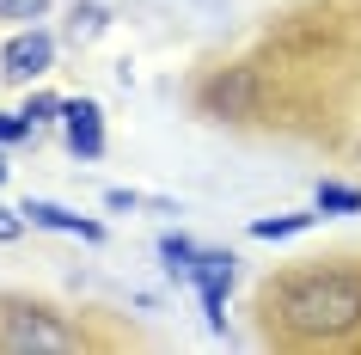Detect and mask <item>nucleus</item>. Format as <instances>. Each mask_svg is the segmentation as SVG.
<instances>
[{
	"label": "nucleus",
	"mask_w": 361,
	"mask_h": 355,
	"mask_svg": "<svg viewBox=\"0 0 361 355\" xmlns=\"http://www.w3.org/2000/svg\"><path fill=\"white\" fill-rule=\"evenodd\" d=\"M257 325H264L269 343H288V349L349 343L361 331V270L306 263V270L269 276L257 288Z\"/></svg>",
	"instance_id": "1"
},
{
	"label": "nucleus",
	"mask_w": 361,
	"mask_h": 355,
	"mask_svg": "<svg viewBox=\"0 0 361 355\" xmlns=\"http://www.w3.org/2000/svg\"><path fill=\"white\" fill-rule=\"evenodd\" d=\"M86 331L68 325L56 306H43V300H6L0 306V349L6 355H43V349H80Z\"/></svg>",
	"instance_id": "2"
},
{
	"label": "nucleus",
	"mask_w": 361,
	"mask_h": 355,
	"mask_svg": "<svg viewBox=\"0 0 361 355\" xmlns=\"http://www.w3.org/2000/svg\"><path fill=\"white\" fill-rule=\"evenodd\" d=\"M233 276H239V258H233L227 245H202L190 263V288L196 300H202V318H209V331L214 337H227V288Z\"/></svg>",
	"instance_id": "3"
},
{
	"label": "nucleus",
	"mask_w": 361,
	"mask_h": 355,
	"mask_svg": "<svg viewBox=\"0 0 361 355\" xmlns=\"http://www.w3.org/2000/svg\"><path fill=\"white\" fill-rule=\"evenodd\" d=\"M56 68V37L43 31V25H19L13 37L0 43V80H13V86H31Z\"/></svg>",
	"instance_id": "4"
},
{
	"label": "nucleus",
	"mask_w": 361,
	"mask_h": 355,
	"mask_svg": "<svg viewBox=\"0 0 361 355\" xmlns=\"http://www.w3.org/2000/svg\"><path fill=\"white\" fill-rule=\"evenodd\" d=\"M61 141L74 160H104V111L98 98H61Z\"/></svg>",
	"instance_id": "5"
},
{
	"label": "nucleus",
	"mask_w": 361,
	"mask_h": 355,
	"mask_svg": "<svg viewBox=\"0 0 361 355\" xmlns=\"http://www.w3.org/2000/svg\"><path fill=\"white\" fill-rule=\"evenodd\" d=\"M19 215H25L31 227H49V233H68V239L104 245V221H92V215H74L68 203H49V196H25Z\"/></svg>",
	"instance_id": "6"
},
{
	"label": "nucleus",
	"mask_w": 361,
	"mask_h": 355,
	"mask_svg": "<svg viewBox=\"0 0 361 355\" xmlns=\"http://www.w3.org/2000/svg\"><path fill=\"white\" fill-rule=\"evenodd\" d=\"M312 208H319V215H361V184H331V178H324V184L312 190Z\"/></svg>",
	"instance_id": "7"
},
{
	"label": "nucleus",
	"mask_w": 361,
	"mask_h": 355,
	"mask_svg": "<svg viewBox=\"0 0 361 355\" xmlns=\"http://www.w3.org/2000/svg\"><path fill=\"white\" fill-rule=\"evenodd\" d=\"M319 221V208H312V215H257V221H251V239H294V233H306V227Z\"/></svg>",
	"instance_id": "8"
},
{
	"label": "nucleus",
	"mask_w": 361,
	"mask_h": 355,
	"mask_svg": "<svg viewBox=\"0 0 361 355\" xmlns=\"http://www.w3.org/2000/svg\"><path fill=\"white\" fill-rule=\"evenodd\" d=\"M196 251H202V245H196V239H184V233H159V258H166V270H171L178 282H190Z\"/></svg>",
	"instance_id": "9"
},
{
	"label": "nucleus",
	"mask_w": 361,
	"mask_h": 355,
	"mask_svg": "<svg viewBox=\"0 0 361 355\" xmlns=\"http://www.w3.org/2000/svg\"><path fill=\"white\" fill-rule=\"evenodd\" d=\"M104 31V6L98 0H74V13H68V37L74 43H92Z\"/></svg>",
	"instance_id": "10"
},
{
	"label": "nucleus",
	"mask_w": 361,
	"mask_h": 355,
	"mask_svg": "<svg viewBox=\"0 0 361 355\" xmlns=\"http://www.w3.org/2000/svg\"><path fill=\"white\" fill-rule=\"evenodd\" d=\"M25 141H37V123L25 111H0V148H25Z\"/></svg>",
	"instance_id": "11"
},
{
	"label": "nucleus",
	"mask_w": 361,
	"mask_h": 355,
	"mask_svg": "<svg viewBox=\"0 0 361 355\" xmlns=\"http://www.w3.org/2000/svg\"><path fill=\"white\" fill-rule=\"evenodd\" d=\"M25 116H31V123H61V92H25V104H19Z\"/></svg>",
	"instance_id": "12"
},
{
	"label": "nucleus",
	"mask_w": 361,
	"mask_h": 355,
	"mask_svg": "<svg viewBox=\"0 0 361 355\" xmlns=\"http://www.w3.org/2000/svg\"><path fill=\"white\" fill-rule=\"evenodd\" d=\"M49 13V0H0V25H37Z\"/></svg>",
	"instance_id": "13"
},
{
	"label": "nucleus",
	"mask_w": 361,
	"mask_h": 355,
	"mask_svg": "<svg viewBox=\"0 0 361 355\" xmlns=\"http://www.w3.org/2000/svg\"><path fill=\"white\" fill-rule=\"evenodd\" d=\"M25 227H31V221H25L19 208H0V245H13V239L25 233Z\"/></svg>",
	"instance_id": "14"
},
{
	"label": "nucleus",
	"mask_w": 361,
	"mask_h": 355,
	"mask_svg": "<svg viewBox=\"0 0 361 355\" xmlns=\"http://www.w3.org/2000/svg\"><path fill=\"white\" fill-rule=\"evenodd\" d=\"M6 178H13V166H6V153H0V184H6Z\"/></svg>",
	"instance_id": "15"
}]
</instances>
